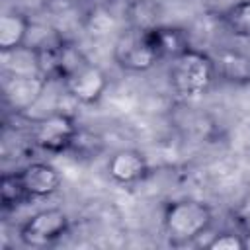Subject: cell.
Masks as SVG:
<instances>
[{
	"label": "cell",
	"instance_id": "obj_1",
	"mask_svg": "<svg viewBox=\"0 0 250 250\" xmlns=\"http://www.w3.org/2000/svg\"><path fill=\"white\" fill-rule=\"evenodd\" d=\"M213 223V211L199 199H178L166 205L162 215L164 236L170 244L180 246L199 238Z\"/></svg>",
	"mask_w": 250,
	"mask_h": 250
},
{
	"label": "cell",
	"instance_id": "obj_2",
	"mask_svg": "<svg viewBox=\"0 0 250 250\" xmlns=\"http://www.w3.org/2000/svg\"><path fill=\"white\" fill-rule=\"evenodd\" d=\"M168 76H170V86L178 96L197 98L209 90L217 72H215L213 57L189 47L186 53L172 59Z\"/></svg>",
	"mask_w": 250,
	"mask_h": 250
},
{
	"label": "cell",
	"instance_id": "obj_3",
	"mask_svg": "<svg viewBox=\"0 0 250 250\" xmlns=\"http://www.w3.org/2000/svg\"><path fill=\"white\" fill-rule=\"evenodd\" d=\"M115 62L131 72H145L158 62V55L150 43L148 29L143 27H129L119 35L113 47Z\"/></svg>",
	"mask_w": 250,
	"mask_h": 250
},
{
	"label": "cell",
	"instance_id": "obj_4",
	"mask_svg": "<svg viewBox=\"0 0 250 250\" xmlns=\"http://www.w3.org/2000/svg\"><path fill=\"white\" fill-rule=\"evenodd\" d=\"M64 92L78 104H96L105 88H107V76L105 72L90 62L84 55L70 66V70L61 80Z\"/></svg>",
	"mask_w": 250,
	"mask_h": 250
},
{
	"label": "cell",
	"instance_id": "obj_5",
	"mask_svg": "<svg viewBox=\"0 0 250 250\" xmlns=\"http://www.w3.org/2000/svg\"><path fill=\"white\" fill-rule=\"evenodd\" d=\"M78 131L80 129L72 115L64 111H53L33 119L31 139L39 148L47 152H64L72 146Z\"/></svg>",
	"mask_w": 250,
	"mask_h": 250
},
{
	"label": "cell",
	"instance_id": "obj_6",
	"mask_svg": "<svg viewBox=\"0 0 250 250\" xmlns=\"http://www.w3.org/2000/svg\"><path fill=\"white\" fill-rule=\"evenodd\" d=\"M66 230L68 217L62 209H41L20 227V240L31 248H45L61 240Z\"/></svg>",
	"mask_w": 250,
	"mask_h": 250
},
{
	"label": "cell",
	"instance_id": "obj_7",
	"mask_svg": "<svg viewBox=\"0 0 250 250\" xmlns=\"http://www.w3.org/2000/svg\"><path fill=\"white\" fill-rule=\"evenodd\" d=\"M49 80L41 74H8L4 92L6 100L18 111L31 109L45 94Z\"/></svg>",
	"mask_w": 250,
	"mask_h": 250
},
{
	"label": "cell",
	"instance_id": "obj_8",
	"mask_svg": "<svg viewBox=\"0 0 250 250\" xmlns=\"http://www.w3.org/2000/svg\"><path fill=\"white\" fill-rule=\"evenodd\" d=\"M148 172L146 158L133 148H121L113 152L107 160V174L117 184H137L141 182Z\"/></svg>",
	"mask_w": 250,
	"mask_h": 250
},
{
	"label": "cell",
	"instance_id": "obj_9",
	"mask_svg": "<svg viewBox=\"0 0 250 250\" xmlns=\"http://www.w3.org/2000/svg\"><path fill=\"white\" fill-rule=\"evenodd\" d=\"M20 178L29 197H47L61 188V174L47 162H33L20 170Z\"/></svg>",
	"mask_w": 250,
	"mask_h": 250
},
{
	"label": "cell",
	"instance_id": "obj_10",
	"mask_svg": "<svg viewBox=\"0 0 250 250\" xmlns=\"http://www.w3.org/2000/svg\"><path fill=\"white\" fill-rule=\"evenodd\" d=\"M213 62L221 80L234 86L250 84V55L236 49H223L213 57Z\"/></svg>",
	"mask_w": 250,
	"mask_h": 250
},
{
	"label": "cell",
	"instance_id": "obj_11",
	"mask_svg": "<svg viewBox=\"0 0 250 250\" xmlns=\"http://www.w3.org/2000/svg\"><path fill=\"white\" fill-rule=\"evenodd\" d=\"M150 35V43L158 55V61L162 59H176L182 53H186L189 49V39L188 33L180 27H172V25H154L148 29Z\"/></svg>",
	"mask_w": 250,
	"mask_h": 250
},
{
	"label": "cell",
	"instance_id": "obj_12",
	"mask_svg": "<svg viewBox=\"0 0 250 250\" xmlns=\"http://www.w3.org/2000/svg\"><path fill=\"white\" fill-rule=\"evenodd\" d=\"M27 33H29V20L25 12L16 8L0 16V51L2 53L23 47Z\"/></svg>",
	"mask_w": 250,
	"mask_h": 250
},
{
	"label": "cell",
	"instance_id": "obj_13",
	"mask_svg": "<svg viewBox=\"0 0 250 250\" xmlns=\"http://www.w3.org/2000/svg\"><path fill=\"white\" fill-rule=\"evenodd\" d=\"M25 199H29V193L20 178V172L4 174L0 180V201L4 209H14L21 205Z\"/></svg>",
	"mask_w": 250,
	"mask_h": 250
},
{
	"label": "cell",
	"instance_id": "obj_14",
	"mask_svg": "<svg viewBox=\"0 0 250 250\" xmlns=\"http://www.w3.org/2000/svg\"><path fill=\"white\" fill-rule=\"evenodd\" d=\"M223 20L236 37L250 39V0H238L232 4L223 14Z\"/></svg>",
	"mask_w": 250,
	"mask_h": 250
},
{
	"label": "cell",
	"instance_id": "obj_15",
	"mask_svg": "<svg viewBox=\"0 0 250 250\" xmlns=\"http://www.w3.org/2000/svg\"><path fill=\"white\" fill-rule=\"evenodd\" d=\"M207 248L209 250H246L248 248V242L242 234H236V232H221V234H215L209 242H207Z\"/></svg>",
	"mask_w": 250,
	"mask_h": 250
},
{
	"label": "cell",
	"instance_id": "obj_16",
	"mask_svg": "<svg viewBox=\"0 0 250 250\" xmlns=\"http://www.w3.org/2000/svg\"><path fill=\"white\" fill-rule=\"evenodd\" d=\"M49 2H53V0H14V4L18 6V10H39V8H43V6H47Z\"/></svg>",
	"mask_w": 250,
	"mask_h": 250
},
{
	"label": "cell",
	"instance_id": "obj_17",
	"mask_svg": "<svg viewBox=\"0 0 250 250\" xmlns=\"http://www.w3.org/2000/svg\"><path fill=\"white\" fill-rule=\"evenodd\" d=\"M64 2H68V4H78V2H82V0H64Z\"/></svg>",
	"mask_w": 250,
	"mask_h": 250
}]
</instances>
